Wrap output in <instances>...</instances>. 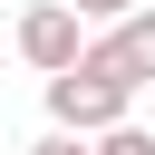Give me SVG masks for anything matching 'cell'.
Masks as SVG:
<instances>
[{
  "label": "cell",
  "mask_w": 155,
  "mask_h": 155,
  "mask_svg": "<svg viewBox=\"0 0 155 155\" xmlns=\"http://www.w3.org/2000/svg\"><path fill=\"white\" fill-rule=\"evenodd\" d=\"M145 10H155V0H145Z\"/></svg>",
  "instance_id": "obj_7"
},
{
  "label": "cell",
  "mask_w": 155,
  "mask_h": 155,
  "mask_svg": "<svg viewBox=\"0 0 155 155\" xmlns=\"http://www.w3.org/2000/svg\"><path fill=\"white\" fill-rule=\"evenodd\" d=\"M107 58H116V78L126 87H155V10H126L116 29H87Z\"/></svg>",
  "instance_id": "obj_3"
},
{
  "label": "cell",
  "mask_w": 155,
  "mask_h": 155,
  "mask_svg": "<svg viewBox=\"0 0 155 155\" xmlns=\"http://www.w3.org/2000/svg\"><path fill=\"white\" fill-rule=\"evenodd\" d=\"M58 10H68L78 29H116V19H126V10H145V0H58Z\"/></svg>",
  "instance_id": "obj_5"
},
{
  "label": "cell",
  "mask_w": 155,
  "mask_h": 155,
  "mask_svg": "<svg viewBox=\"0 0 155 155\" xmlns=\"http://www.w3.org/2000/svg\"><path fill=\"white\" fill-rule=\"evenodd\" d=\"M87 155H155V136L126 116V126H107V136H87Z\"/></svg>",
  "instance_id": "obj_4"
},
{
  "label": "cell",
  "mask_w": 155,
  "mask_h": 155,
  "mask_svg": "<svg viewBox=\"0 0 155 155\" xmlns=\"http://www.w3.org/2000/svg\"><path fill=\"white\" fill-rule=\"evenodd\" d=\"M126 116H136V87H126V78H116V58L87 39V48H78V68H58V78H48V136H78V145H87V136H107V126H126Z\"/></svg>",
  "instance_id": "obj_1"
},
{
  "label": "cell",
  "mask_w": 155,
  "mask_h": 155,
  "mask_svg": "<svg viewBox=\"0 0 155 155\" xmlns=\"http://www.w3.org/2000/svg\"><path fill=\"white\" fill-rule=\"evenodd\" d=\"M10 48H19V68H39V78H58V68H78V48H87V29L58 10V0H29L19 10V29H10Z\"/></svg>",
  "instance_id": "obj_2"
},
{
  "label": "cell",
  "mask_w": 155,
  "mask_h": 155,
  "mask_svg": "<svg viewBox=\"0 0 155 155\" xmlns=\"http://www.w3.org/2000/svg\"><path fill=\"white\" fill-rule=\"evenodd\" d=\"M29 155H87V145H78V136H39Z\"/></svg>",
  "instance_id": "obj_6"
}]
</instances>
